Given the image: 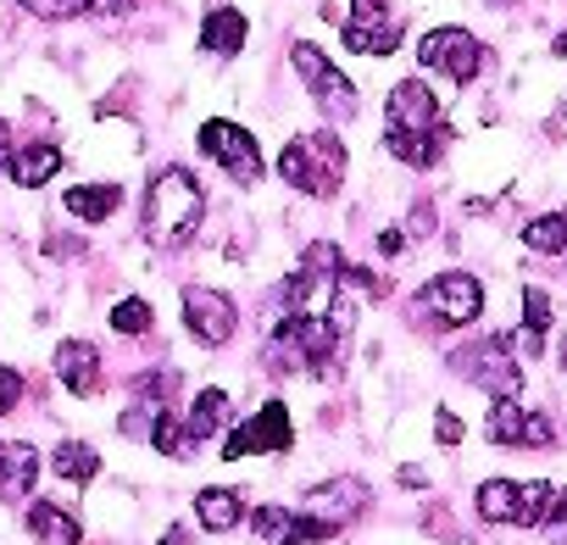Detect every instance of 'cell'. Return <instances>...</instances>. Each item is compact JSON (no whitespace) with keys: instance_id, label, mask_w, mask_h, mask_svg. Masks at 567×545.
Wrapping results in <instances>:
<instances>
[{"instance_id":"cell-1","label":"cell","mask_w":567,"mask_h":545,"mask_svg":"<svg viewBox=\"0 0 567 545\" xmlns=\"http://www.w3.org/2000/svg\"><path fill=\"white\" fill-rule=\"evenodd\" d=\"M384 145L390 156H401L406 167H434L440 151H445V123H440V101L429 95V84L406 79L390 90V106H384Z\"/></svg>"},{"instance_id":"cell-2","label":"cell","mask_w":567,"mask_h":545,"mask_svg":"<svg viewBox=\"0 0 567 545\" xmlns=\"http://www.w3.org/2000/svg\"><path fill=\"white\" fill-rule=\"evenodd\" d=\"M206 217V189L189 167H162L145 189V239L151 245H189Z\"/></svg>"},{"instance_id":"cell-3","label":"cell","mask_w":567,"mask_h":545,"mask_svg":"<svg viewBox=\"0 0 567 545\" xmlns=\"http://www.w3.org/2000/svg\"><path fill=\"white\" fill-rule=\"evenodd\" d=\"M346 145H340V134H307V140H296L290 151L278 156V173L290 178V189H301V195H334L340 184H346Z\"/></svg>"},{"instance_id":"cell-4","label":"cell","mask_w":567,"mask_h":545,"mask_svg":"<svg viewBox=\"0 0 567 545\" xmlns=\"http://www.w3.org/2000/svg\"><path fill=\"white\" fill-rule=\"evenodd\" d=\"M200 151H206L217 167H228V178L245 184V189L261 184V173H267V167H261V145H256L239 123H228V117H212V123L200 128Z\"/></svg>"},{"instance_id":"cell-5","label":"cell","mask_w":567,"mask_h":545,"mask_svg":"<svg viewBox=\"0 0 567 545\" xmlns=\"http://www.w3.org/2000/svg\"><path fill=\"white\" fill-rule=\"evenodd\" d=\"M417 62H423L429 73H445L451 84H473V79L484 73V45H478L467 29H434V34H423Z\"/></svg>"},{"instance_id":"cell-6","label":"cell","mask_w":567,"mask_h":545,"mask_svg":"<svg viewBox=\"0 0 567 545\" xmlns=\"http://www.w3.org/2000/svg\"><path fill=\"white\" fill-rule=\"evenodd\" d=\"M417 307L434 312L445 329H467V323L484 312V285L473 279V272H440V279L423 285Z\"/></svg>"},{"instance_id":"cell-7","label":"cell","mask_w":567,"mask_h":545,"mask_svg":"<svg viewBox=\"0 0 567 545\" xmlns=\"http://www.w3.org/2000/svg\"><path fill=\"white\" fill-rule=\"evenodd\" d=\"M296 73L312 84V101H318L329 117H357V84H351L318 45H296Z\"/></svg>"},{"instance_id":"cell-8","label":"cell","mask_w":567,"mask_h":545,"mask_svg":"<svg viewBox=\"0 0 567 545\" xmlns=\"http://www.w3.org/2000/svg\"><path fill=\"white\" fill-rule=\"evenodd\" d=\"M290 445H296L290 412H284V401H267L261 412H250V418L228 434L223 456H228V462H239V456H256V451H290Z\"/></svg>"},{"instance_id":"cell-9","label":"cell","mask_w":567,"mask_h":545,"mask_svg":"<svg viewBox=\"0 0 567 545\" xmlns=\"http://www.w3.org/2000/svg\"><path fill=\"white\" fill-rule=\"evenodd\" d=\"M184 323H189V335L200 346H228L239 318H234V301L228 296H217L206 285H184Z\"/></svg>"},{"instance_id":"cell-10","label":"cell","mask_w":567,"mask_h":545,"mask_svg":"<svg viewBox=\"0 0 567 545\" xmlns=\"http://www.w3.org/2000/svg\"><path fill=\"white\" fill-rule=\"evenodd\" d=\"M250 528L267 545H318V539H334L329 523H318L312 512H290V506H256L250 512Z\"/></svg>"},{"instance_id":"cell-11","label":"cell","mask_w":567,"mask_h":545,"mask_svg":"<svg viewBox=\"0 0 567 545\" xmlns=\"http://www.w3.org/2000/svg\"><path fill=\"white\" fill-rule=\"evenodd\" d=\"M456 368H462L473 384H484L489 395H517V390H523V373H517V362L506 357V340H484V346H473V351H456Z\"/></svg>"},{"instance_id":"cell-12","label":"cell","mask_w":567,"mask_h":545,"mask_svg":"<svg viewBox=\"0 0 567 545\" xmlns=\"http://www.w3.org/2000/svg\"><path fill=\"white\" fill-rule=\"evenodd\" d=\"M484 434H489L495 445H550V440H556L550 418H545V412H523L512 395H495Z\"/></svg>"},{"instance_id":"cell-13","label":"cell","mask_w":567,"mask_h":545,"mask_svg":"<svg viewBox=\"0 0 567 545\" xmlns=\"http://www.w3.org/2000/svg\"><path fill=\"white\" fill-rule=\"evenodd\" d=\"M362 506H368V484H357V479H334V484H318V490L307 495V506H301V512H312L318 523H329V528L340 534Z\"/></svg>"},{"instance_id":"cell-14","label":"cell","mask_w":567,"mask_h":545,"mask_svg":"<svg viewBox=\"0 0 567 545\" xmlns=\"http://www.w3.org/2000/svg\"><path fill=\"white\" fill-rule=\"evenodd\" d=\"M40 479V451L23 440H0V501H23Z\"/></svg>"},{"instance_id":"cell-15","label":"cell","mask_w":567,"mask_h":545,"mask_svg":"<svg viewBox=\"0 0 567 545\" xmlns=\"http://www.w3.org/2000/svg\"><path fill=\"white\" fill-rule=\"evenodd\" d=\"M340 34H346V51H351V56H390V51L401 45V18H390V12H379V18H351Z\"/></svg>"},{"instance_id":"cell-16","label":"cell","mask_w":567,"mask_h":545,"mask_svg":"<svg viewBox=\"0 0 567 545\" xmlns=\"http://www.w3.org/2000/svg\"><path fill=\"white\" fill-rule=\"evenodd\" d=\"M56 379L73 390V395H95L101 390V351L90 340H68L56 351Z\"/></svg>"},{"instance_id":"cell-17","label":"cell","mask_w":567,"mask_h":545,"mask_svg":"<svg viewBox=\"0 0 567 545\" xmlns=\"http://www.w3.org/2000/svg\"><path fill=\"white\" fill-rule=\"evenodd\" d=\"M7 167H12L18 189H40V184H51V178L62 173V145H45V140H34V145H18Z\"/></svg>"},{"instance_id":"cell-18","label":"cell","mask_w":567,"mask_h":545,"mask_svg":"<svg viewBox=\"0 0 567 545\" xmlns=\"http://www.w3.org/2000/svg\"><path fill=\"white\" fill-rule=\"evenodd\" d=\"M245 18L234 12V7H217V12H206V23H200V51L206 56H239L245 51Z\"/></svg>"},{"instance_id":"cell-19","label":"cell","mask_w":567,"mask_h":545,"mask_svg":"<svg viewBox=\"0 0 567 545\" xmlns=\"http://www.w3.org/2000/svg\"><path fill=\"white\" fill-rule=\"evenodd\" d=\"M29 534L45 539V545H79L84 539V523L68 506H56V501H34L29 506Z\"/></svg>"},{"instance_id":"cell-20","label":"cell","mask_w":567,"mask_h":545,"mask_svg":"<svg viewBox=\"0 0 567 545\" xmlns=\"http://www.w3.org/2000/svg\"><path fill=\"white\" fill-rule=\"evenodd\" d=\"M478 517L484 523H523V484H512V479L478 484Z\"/></svg>"},{"instance_id":"cell-21","label":"cell","mask_w":567,"mask_h":545,"mask_svg":"<svg viewBox=\"0 0 567 545\" xmlns=\"http://www.w3.org/2000/svg\"><path fill=\"white\" fill-rule=\"evenodd\" d=\"M117 206H123L117 184H79V189H68V212L84 217V223H106Z\"/></svg>"},{"instance_id":"cell-22","label":"cell","mask_w":567,"mask_h":545,"mask_svg":"<svg viewBox=\"0 0 567 545\" xmlns=\"http://www.w3.org/2000/svg\"><path fill=\"white\" fill-rule=\"evenodd\" d=\"M223 423H228V395H223V390H200L195 407H189V418H184V434H189L195 445H206Z\"/></svg>"},{"instance_id":"cell-23","label":"cell","mask_w":567,"mask_h":545,"mask_svg":"<svg viewBox=\"0 0 567 545\" xmlns=\"http://www.w3.org/2000/svg\"><path fill=\"white\" fill-rule=\"evenodd\" d=\"M195 517H200V528L228 534V528L239 523V495H234V490H200V495H195Z\"/></svg>"},{"instance_id":"cell-24","label":"cell","mask_w":567,"mask_h":545,"mask_svg":"<svg viewBox=\"0 0 567 545\" xmlns=\"http://www.w3.org/2000/svg\"><path fill=\"white\" fill-rule=\"evenodd\" d=\"M151 445H156L162 456H178V462L195 451V440L184 434V418H178L173 407H156V418H151Z\"/></svg>"},{"instance_id":"cell-25","label":"cell","mask_w":567,"mask_h":545,"mask_svg":"<svg viewBox=\"0 0 567 545\" xmlns=\"http://www.w3.org/2000/svg\"><path fill=\"white\" fill-rule=\"evenodd\" d=\"M51 467H56L68 484H90V479L101 473V456H95V445H79V440H68V445H56Z\"/></svg>"},{"instance_id":"cell-26","label":"cell","mask_w":567,"mask_h":545,"mask_svg":"<svg viewBox=\"0 0 567 545\" xmlns=\"http://www.w3.org/2000/svg\"><path fill=\"white\" fill-rule=\"evenodd\" d=\"M523 245L539 250V256H567V217H561V212L534 217V223L523 228Z\"/></svg>"},{"instance_id":"cell-27","label":"cell","mask_w":567,"mask_h":545,"mask_svg":"<svg viewBox=\"0 0 567 545\" xmlns=\"http://www.w3.org/2000/svg\"><path fill=\"white\" fill-rule=\"evenodd\" d=\"M545 329H550V301H545V290H523V351L534 357L539 351V340H545Z\"/></svg>"},{"instance_id":"cell-28","label":"cell","mask_w":567,"mask_h":545,"mask_svg":"<svg viewBox=\"0 0 567 545\" xmlns=\"http://www.w3.org/2000/svg\"><path fill=\"white\" fill-rule=\"evenodd\" d=\"M134 395H140V401H156V407H173V395H178V368L140 373V379H134Z\"/></svg>"},{"instance_id":"cell-29","label":"cell","mask_w":567,"mask_h":545,"mask_svg":"<svg viewBox=\"0 0 567 545\" xmlns=\"http://www.w3.org/2000/svg\"><path fill=\"white\" fill-rule=\"evenodd\" d=\"M18 7L34 12V18H45V23H68V18L95 12V0H18Z\"/></svg>"},{"instance_id":"cell-30","label":"cell","mask_w":567,"mask_h":545,"mask_svg":"<svg viewBox=\"0 0 567 545\" xmlns=\"http://www.w3.org/2000/svg\"><path fill=\"white\" fill-rule=\"evenodd\" d=\"M112 329L117 335H151V307L145 301H117L112 307Z\"/></svg>"},{"instance_id":"cell-31","label":"cell","mask_w":567,"mask_h":545,"mask_svg":"<svg viewBox=\"0 0 567 545\" xmlns=\"http://www.w3.org/2000/svg\"><path fill=\"white\" fill-rule=\"evenodd\" d=\"M539 528H545V534H556V539H567V490H556V495H550V512L539 517Z\"/></svg>"},{"instance_id":"cell-32","label":"cell","mask_w":567,"mask_h":545,"mask_svg":"<svg viewBox=\"0 0 567 545\" xmlns=\"http://www.w3.org/2000/svg\"><path fill=\"white\" fill-rule=\"evenodd\" d=\"M18 401H23V373L18 368H0V418H7Z\"/></svg>"},{"instance_id":"cell-33","label":"cell","mask_w":567,"mask_h":545,"mask_svg":"<svg viewBox=\"0 0 567 545\" xmlns=\"http://www.w3.org/2000/svg\"><path fill=\"white\" fill-rule=\"evenodd\" d=\"M434 434H440L445 445H456V440H462V423H456V412H440V418H434Z\"/></svg>"},{"instance_id":"cell-34","label":"cell","mask_w":567,"mask_h":545,"mask_svg":"<svg viewBox=\"0 0 567 545\" xmlns=\"http://www.w3.org/2000/svg\"><path fill=\"white\" fill-rule=\"evenodd\" d=\"M351 7H357V18H379V12H390L384 0H351Z\"/></svg>"},{"instance_id":"cell-35","label":"cell","mask_w":567,"mask_h":545,"mask_svg":"<svg viewBox=\"0 0 567 545\" xmlns=\"http://www.w3.org/2000/svg\"><path fill=\"white\" fill-rule=\"evenodd\" d=\"M7 140H12V128L0 123V173H7V162H12V145H7Z\"/></svg>"},{"instance_id":"cell-36","label":"cell","mask_w":567,"mask_h":545,"mask_svg":"<svg viewBox=\"0 0 567 545\" xmlns=\"http://www.w3.org/2000/svg\"><path fill=\"white\" fill-rule=\"evenodd\" d=\"M162 545H189V534H184V528H178V523H173V528H167V534H162Z\"/></svg>"},{"instance_id":"cell-37","label":"cell","mask_w":567,"mask_h":545,"mask_svg":"<svg viewBox=\"0 0 567 545\" xmlns=\"http://www.w3.org/2000/svg\"><path fill=\"white\" fill-rule=\"evenodd\" d=\"M550 51H556V56H567V34H556V45H550Z\"/></svg>"}]
</instances>
